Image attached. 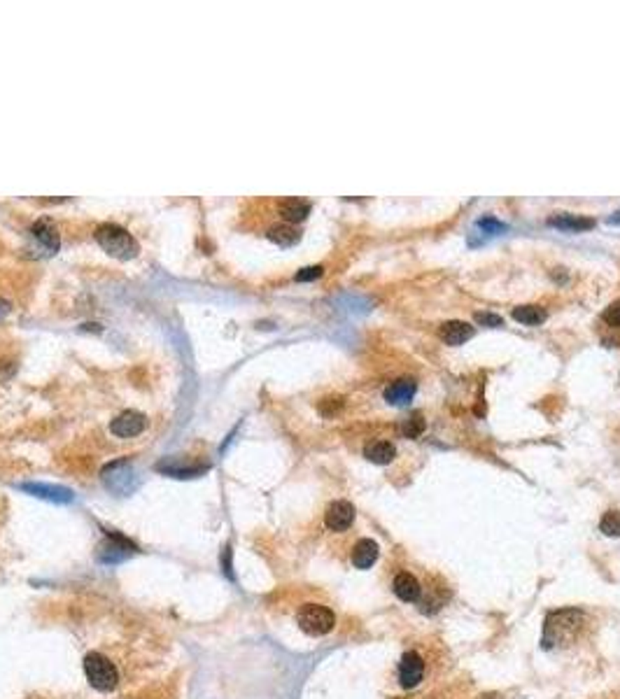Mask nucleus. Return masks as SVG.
I'll return each mask as SVG.
<instances>
[{
    "label": "nucleus",
    "instance_id": "obj_7",
    "mask_svg": "<svg viewBox=\"0 0 620 699\" xmlns=\"http://www.w3.org/2000/svg\"><path fill=\"white\" fill-rule=\"evenodd\" d=\"M324 523H327L331 531H346L354 523V506L343 499L334 501V504H329L327 513H324Z\"/></svg>",
    "mask_w": 620,
    "mask_h": 699
},
{
    "label": "nucleus",
    "instance_id": "obj_24",
    "mask_svg": "<svg viewBox=\"0 0 620 699\" xmlns=\"http://www.w3.org/2000/svg\"><path fill=\"white\" fill-rule=\"evenodd\" d=\"M339 408H343V398H324V401L320 403L322 415H331V413H336Z\"/></svg>",
    "mask_w": 620,
    "mask_h": 699
},
{
    "label": "nucleus",
    "instance_id": "obj_18",
    "mask_svg": "<svg viewBox=\"0 0 620 699\" xmlns=\"http://www.w3.org/2000/svg\"><path fill=\"white\" fill-rule=\"evenodd\" d=\"M425 429H427V422H425V415H422V413H410L408 418L401 422V434L406 438L422 436V434H425Z\"/></svg>",
    "mask_w": 620,
    "mask_h": 699
},
{
    "label": "nucleus",
    "instance_id": "obj_20",
    "mask_svg": "<svg viewBox=\"0 0 620 699\" xmlns=\"http://www.w3.org/2000/svg\"><path fill=\"white\" fill-rule=\"evenodd\" d=\"M599 529L606 536H620V511H606L599 520Z\"/></svg>",
    "mask_w": 620,
    "mask_h": 699
},
{
    "label": "nucleus",
    "instance_id": "obj_13",
    "mask_svg": "<svg viewBox=\"0 0 620 699\" xmlns=\"http://www.w3.org/2000/svg\"><path fill=\"white\" fill-rule=\"evenodd\" d=\"M380 555V548L373 538H361L352 550V564L357 569H371Z\"/></svg>",
    "mask_w": 620,
    "mask_h": 699
},
{
    "label": "nucleus",
    "instance_id": "obj_21",
    "mask_svg": "<svg viewBox=\"0 0 620 699\" xmlns=\"http://www.w3.org/2000/svg\"><path fill=\"white\" fill-rule=\"evenodd\" d=\"M324 268L322 266H306L297 273V282H312L317 278H322Z\"/></svg>",
    "mask_w": 620,
    "mask_h": 699
},
{
    "label": "nucleus",
    "instance_id": "obj_16",
    "mask_svg": "<svg viewBox=\"0 0 620 699\" xmlns=\"http://www.w3.org/2000/svg\"><path fill=\"white\" fill-rule=\"evenodd\" d=\"M266 238L271 243L280 245V247H292V245H297L301 241V233L294 229L292 224H275L268 229Z\"/></svg>",
    "mask_w": 620,
    "mask_h": 699
},
{
    "label": "nucleus",
    "instance_id": "obj_8",
    "mask_svg": "<svg viewBox=\"0 0 620 699\" xmlns=\"http://www.w3.org/2000/svg\"><path fill=\"white\" fill-rule=\"evenodd\" d=\"M30 236L35 238V243H38L47 254L59 252L61 238H59V231H57V226H54L52 219H47V217L38 219V222L30 226Z\"/></svg>",
    "mask_w": 620,
    "mask_h": 699
},
{
    "label": "nucleus",
    "instance_id": "obj_9",
    "mask_svg": "<svg viewBox=\"0 0 620 699\" xmlns=\"http://www.w3.org/2000/svg\"><path fill=\"white\" fill-rule=\"evenodd\" d=\"M548 226L567 231V233H581V231L594 229V219L586 217V214H576V212H555L552 217H548Z\"/></svg>",
    "mask_w": 620,
    "mask_h": 699
},
{
    "label": "nucleus",
    "instance_id": "obj_23",
    "mask_svg": "<svg viewBox=\"0 0 620 699\" xmlns=\"http://www.w3.org/2000/svg\"><path fill=\"white\" fill-rule=\"evenodd\" d=\"M476 322L483 324V327H501V317L494 315V312H476Z\"/></svg>",
    "mask_w": 620,
    "mask_h": 699
},
{
    "label": "nucleus",
    "instance_id": "obj_22",
    "mask_svg": "<svg viewBox=\"0 0 620 699\" xmlns=\"http://www.w3.org/2000/svg\"><path fill=\"white\" fill-rule=\"evenodd\" d=\"M604 322L609 327H620V301H613L609 308L604 310Z\"/></svg>",
    "mask_w": 620,
    "mask_h": 699
},
{
    "label": "nucleus",
    "instance_id": "obj_6",
    "mask_svg": "<svg viewBox=\"0 0 620 699\" xmlns=\"http://www.w3.org/2000/svg\"><path fill=\"white\" fill-rule=\"evenodd\" d=\"M147 427V420L143 413L138 410H126V413L117 415V418L110 422V432L119 438H133L138 434H143Z\"/></svg>",
    "mask_w": 620,
    "mask_h": 699
},
{
    "label": "nucleus",
    "instance_id": "obj_3",
    "mask_svg": "<svg viewBox=\"0 0 620 699\" xmlns=\"http://www.w3.org/2000/svg\"><path fill=\"white\" fill-rule=\"evenodd\" d=\"M299 627L310 636H324L334 629L336 616L331 613V609L320 604H306L297 616Z\"/></svg>",
    "mask_w": 620,
    "mask_h": 699
},
{
    "label": "nucleus",
    "instance_id": "obj_4",
    "mask_svg": "<svg viewBox=\"0 0 620 699\" xmlns=\"http://www.w3.org/2000/svg\"><path fill=\"white\" fill-rule=\"evenodd\" d=\"M84 671H87L89 683L94 685L96 690H112L119 680V673H117L114 665L110 662L106 655L101 653H89L87 660H84Z\"/></svg>",
    "mask_w": 620,
    "mask_h": 699
},
{
    "label": "nucleus",
    "instance_id": "obj_12",
    "mask_svg": "<svg viewBox=\"0 0 620 699\" xmlns=\"http://www.w3.org/2000/svg\"><path fill=\"white\" fill-rule=\"evenodd\" d=\"M439 334L448 345H464V343L474 336V327H471L469 322H462V320H450V322L441 324Z\"/></svg>",
    "mask_w": 620,
    "mask_h": 699
},
{
    "label": "nucleus",
    "instance_id": "obj_11",
    "mask_svg": "<svg viewBox=\"0 0 620 699\" xmlns=\"http://www.w3.org/2000/svg\"><path fill=\"white\" fill-rule=\"evenodd\" d=\"M392 590H394V594H397L399 599H401V602L413 604V602H417V599H420L422 587H420V580H417L413 574L401 571V574L394 576V580H392Z\"/></svg>",
    "mask_w": 620,
    "mask_h": 699
},
{
    "label": "nucleus",
    "instance_id": "obj_17",
    "mask_svg": "<svg viewBox=\"0 0 620 699\" xmlns=\"http://www.w3.org/2000/svg\"><path fill=\"white\" fill-rule=\"evenodd\" d=\"M546 317L548 315H546V310L541 308V305H518V308H513V320L525 324V327H537V324H543Z\"/></svg>",
    "mask_w": 620,
    "mask_h": 699
},
{
    "label": "nucleus",
    "instance_id": "obj_27",
    "mask_svg": "<svg viewBox=\"0 0 620 699\" xmlns=\"http://www.w3.org/2000/svg\"><path fill=\"white\" fill-rule=\"evenodd\" d=\"M8 310H10V303L0 298V315H5V312H8Z\"/></svg>",
    "mask_w": 620,
    "mask_h": 699
},
{
    "label": "nucleus",
    "instance_id": "obj_19",
    "mask_svg": "<svg viewBox=\"0 0 620 699\" xmlns=\"http://www.w3.org/2000/svg\"><path fill=\"white\" fill-rule=\"evenodd\" d=\"M23 489H28V492H33V494H38V496H47V499H54V501H68L70 499V492H68V489H63V487L23 485Z\"/></svg>",
    "mask_w": 620,
    "mask_h": 699
},
{
    "label": "nucleus",
    "instance_id": "obj_2",
    "mask_svg": "<svg viewBox=\"0 0 620 699\" xmlns=\"http://www.w3.org/2000/svg\"><path fill=\"white\" fill-rule=\"evenodd\" d=\"M583 622H586V616H583L581 611H574V609L550 613V616L546 618V625H543V643L541 646L550 651L555 643L569 641L572 636L583 631Z\"/></svg>",
    "mask_w": 620,
    "mask_h": 699
},
{
    "label": "nucleus",
    "instance_id": "obj_26",
    "mask_svg": "<svg viewBox=\"0 0 620 699\" xmlns=\"http://www.w3.org/2000/svg\"><path fill=\"white\" fill-rule=\"evenodd\" d=\"M606 224H611V226H620V207H618L616 212L611 214L609 219H606Z\"/></svg>",
    "mask_w": 620,
    "mask_h": 699
},
{
    "label": "nucleus",
    "instance_id": "obj_15",
    "mask_svg": "<svg viewBox=\"0 0 620 699\" xmlns=\"http://www.w3.org/2000/svg\"><path fill=\"white\" fill-rule=\"evenodd\" d=\"M364 457L373 464H390L397 457V447L390 440H371L364 447Z\"/></svg>",
    "mask_w": 620,
    "mask_h": 699
},
{
    "label": "nucleus",
    "instance_id": "obj_25",
    "mask_svg": "<svg viewBox=\"0 0 620 699\" xmlns=\"http://www.w3.org/2000/svg\"><path fill=\"white\" fill-rule=\"evenodd\" d=\"M478 226H481V229H488V231H492V233H501V231L506 229V226L501 224V222H497L494 217H483L481 222H478Z\"/></svg>",
    "mask_w": 620,
    "mask_h": 699
},
{
    "label": "nucleus",
    "instance_id": "obj_14",
    "mask_svg": "<svg viewBox=\"0 0 620 699\" xmlns=\"http://www.w3.org/2000/svg\"><path fill=\"white\" fill-rule=\"evenodd\" d=\"M310 207L312 205L303 199H285L278 210H280V217L285 219V224H299L310 214Z\"/></svg>",
    "mask_w": 620,
    "mask_h": 699
},
{
    "label": "nucleus",
    "instance_id": "obj_10",
    "mask_svg": "<svg viewBox=\"0 0 620 699\" xmlns=\"http://www.w3.org/2000/svg\"><path fill=\"white\" fill-rule=\"evenodd\" d=\"M415 392H417V383L413 378L394 380V383L385 387V401L392 403V406H408L410 398L415 396Z\"/></svg>",
    "mask_w": 620,
    "mask_h": 699
},
{
    "label": "nucleus",
    "instance_id": "obj_1",
    "mask_svg": "<svg viewBox=\"0 0 620 699\" xmlns=\"http://www.w3.org/2000/svg\"><path fill=\"white\" fill-rule=\"evenodd\" d=\"M94 238L110 256H114V259L128 261V259H133V256H138L140 252L138 241L119 224H112V222L101 224L96 229Z\"/></svg>",
    "mask_w": 620,
    "mask_h": 699
},
{
    "label": "nucleus",
    "instance_id": "obj_5",
    "mask_svg": "<svg viewBox=\"0 0 620 699\" xmlns=\"http://www.w3.org/2000/svg\"><path fill=\"white\" fill-rule=\"evenodd\" d=\"M422 678H425V662H422V658L413 651L403 653L401 662H399V683H401V688L406 690L415 688V685L422 683Z\"/></svg>",
    "mask_w": 620,
    "mask_h": 699
}]
</instances>
